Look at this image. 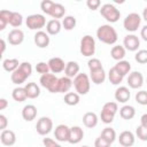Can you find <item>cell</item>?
<instances>
[{"label":"cell","instance_id":"1","mask_svg":"<svg viewBox=\"0 0 147 147\" xmlns=\"http://www.w3.org/2000/svg\"><path fill=\"white\" fill-rule=\"evenodd\" d=\"M96 37L101 42L106 45H114L118 39L116 30L110 24L100 25L96 30Z\"/></svg>","mask_w":147,"mask_h":147},{"label":"cell","instance_id":"2","mask_svg":"<svg viewBox=\"0 0 147 147\" xmlns=\"http://www.w3.org/2000/svg\"><path fill=\"white\" fill-rule=\"evenodd\" d=\"M32 74V65L30 62H22L20 64V67L11 72L10 75V79L15 85H21L23 84L28 77H30Z\"/></svg>","mask_w":147,"mask_h":147},{"label":"cell","instance_id":"3","mask_svg":"<svg viewBox=\"0 0 147 147\" xmlns=\"http://www.w3.org/2000/svg\"><path fill=\"white\" fill-rule=\"evenodd\" d=\"M74 86L76 92L79 95H85L90 92L91 88V79L90 77L84 74V72H79L75 78H74Z\"/></svg>","mask_w":147,"mask_h":147},{"label":"cell","instance_id":"4","mask_svg":"<svg viewBox=\"0 0 147 147\" xmlns=\"http://www.w3.org/2000/svg\"><path fill=\"white\" fill-rule=\"evenodd\" d=\"M117 110H118L117 102H114V101L106 102V103L102 106V109H101V114H100L101 121H102L105 124H110V123L114 121Z\"/></svg>","mask_w":147,"mask_h":147},{"label":"cell","instance_id":"5","mask_svg":"<svg viewBox=\"0 0 147 147\" xmlns=\"http://www.w3.org/2000/svg\"><path fill=\"white\" fill-rule=\"evenodd\" d=\"M100 14L109 23H115L121 17V11L113 3H105V5H102L101 9H100Z\"/></svg>","mask_w":147,"mask_h":147},{"label":"cell","instance_id":"6","mask_svg":"<svg viewBox=\"0 0 147 147\" xmlns=\"http://www.w3.org/2000/svg\"><path fill=\"white\" fill-rule=\"evenodd\" d=\"M80 54L83 56L90 57L93 56L95 53V40L92 36L85 34L80 40V47H79Z\"/></svg>","mask_w":147,"mask_h":147},{"label":"cell","instance_id":"7","mask_svg":"<svg viewBox=\"0 0 147 147\" xmlns=\"http://www.w3.org/2000/svg\"><path fill=\"white\" fill-rule=\"evenodd\" d=\"M25 24L30 30L40 31L47 23H46V18H45L44 15H41V14H32V15H29L26 17Z\"/></svg>","mask_w":147,"mask_h":147},{"label":"cell","instance_id":"8","mask_svg":"<svg viewBox=\"0 0 147 147\" xmlns=\"http://www.w3.org/2000/svg\"><path fill=\"white\" fill-rule=\"evenodd\" d=\"M141 23V16L138 13H130L123 21V26L129 32H136Z\"/></svg>","mask_w":147,"mask_h":147},{"label":"cell","instance_id":"9","mask_svg":"<svg viewBox=\"0 0 147 147\" xmlns=\"http://www.w3.org/2000/svg\"><path fill=\"white\" fill-rule=\"evenodd\" d=\"M52 129H53V121L47 116L40 117L36 124V130L40 136L48 134L52 131Z\"/></svg>","mask_w":147,"mask_h":147},{"label":"cell","instance_id":"10","mask_svg":"<svg viewBox=\"0 0 147 147\" xmlns=\"http://www.w3.org/2000/svg\"><path fill=\"white\" fill-rule=\"evenodd\" d=\"M123 46L126 51L136 52L140 46V39L136 34H126L123 40Z\"/></svg>","mask_w":147,"mask_h":147},{"label":"cell","instance_id":"11","mask_svg":"<svg viewBox=\"0 0 147 147\" xmlns=\"http://www.w3.org/2000/svg\"><path fill=\"white\" fill-rule=\"evenodd\" d=\"M144 84V76L140 71H132L129 74V77H127V85L131 87V88H140Z\"/></svg>","mask_w":147,"mask_h":147},{"label":"cell","instance_id":"12","mask_svg":"<svg viewBox=\"0 0 147 147\" xmlns=\"http://www.w3.org/2000/svg\"><path fill=\"white\" fill-rule=\"evenodd\" d=\"M69 133H70V127L67 126L65 124H60L54 130V138L60 142H64L68 141Z\"/></svg>","mask_w":147,"mask_h":147},{"label":"cell","instance_id":"13","mask_svg":"<svg viewBox=\"0 0 147 147\" xmlns=\"http://www.w3.org/2000/svg\"><path fill=\"white\" fill-rule=\"evenodd\" d=\"M33 40H34V44L37 45V47H39V48H46V47H48V45L51 42L49 34L45 31H41V30L37 31L34 33Z\"/></svg>","mask_w":147,"mask_h":147},{"label":"cell","instance_id":"14","mask_svg":"<svg viewBox=\"0 0 147 147\" xmlns=\"http://www.w3.org/2000/svg\"><path fill=\"white\" fill-rule=\"evenodd\" d=\"M84 138V131L80 126H71L70 127V133H69V139L68 142L71 145L79 144Z\"/></svg>","mask_w":147,"mask_h":147},{"label":"cell","instance_id":"15","mask_svg":"<svg viewBox=\"0 0 147 147\" xmlns=\"http://www.w3.org/2000/svg\"><path fill=\"white\" fill-rule=\"evenodd\" d=\"M47 63L49 65V70L52 74H60L64 71L65 65H67V63H64V61L61 57H52L49 59Z\"/></svg>","mask_w":147,"mask_h":147},{"label":"cell","instance_id":"16","mask_svg":"<svg viewBox=\"0 0 147 147\" xmlns=\"http://www.w3.org/2000/svg\"><path fill=\"white\" fill-rule=\"evenodd\" d=\"M24 40V32L21 29H13L8 33V41L13 46L21 45Z\"/></svg>","mask_w":147,"mask_h":147},{"label":"cell","instance_id":"17","mask_svg":"<svg viewBox=\"0 0 147 147\" xmlns=\"http://www.w3.org/2000/svg\"><path fill=\"white\" fill-rule=\"evenodd\" d=\"M0 141L3 146H13L16 142V134L11 130H3L0 133Z\"/></svg>","mask_w":147,"mask_h":147},{"label":"cell","instance_id":"18","mask_svg":"<svg viewBox=\"0 0 147 147\" xmlns=\"http://www.w3.org/2000/svg\"><path fill=\"white\" fill-rule=\"evenodd\" d=\"M118 141L123 147H131L134 145L136 137L131 131H123L119 133Z\"/></svg>","mask_w":147,"mask_h":147},{"label":"cell","instance_id":"19","mask_svg":"<svg viewBox=\"0 0 147 147\" xmlns=\"http://www.w3.org/2000/svg\"><path fill=\"white\" fill-rule=\"evenodd\" d=\"M114 96H115V100L117 102L125 103V102L129 101V99L131 96V93H130V90L126 86H119L118 88H116Z\"/></svg>","mask_w":147,"mask_h":147},{"label":"cell","instance_id":"20","mask_svg":"<svg viewBox=\"0 0 147 147\" xmlns=\"http://www.w3.org/2000/svg\"><path fill=\"white\" fill-rule=\"evenodd\" d=\"M22 117L26 122H31L37 117V107L33 105H26L22 109Z\"/></svg>","mask_w":147,"mask_h":147},{"label":"cell","instance_id":"21","mask_svg":"<svg viewBox=\"0 0 147 147\" xmlns=\"http://www.w3.org/2000/svg\"><path fill=\"white\" fill-rule=\"evenodd\" d=\"M98 115L93 111H87L83 116V124L88 129L95 127L98 125Z\"/></svg>","mask_w":147,"mask_h":147},{"label":"cell","instance_id":"22","mask_svg":"<svg viewBox=\"0 0 147 147\" xmlns=\"http://www.w3.org/2000/svg\"><path fill=\"white\" fill-rule=\"evenodd\" d=\"M61 29H62V22H60L59 20H49L46 24V32L51 36H55L60 33Z\"/></svg>","mask_w":147,"mask_h":147},{"label":"cell","instance_id":"23","mask_svg":"<svg viewBox=\"0 0 147 147\" xmlns=\"http://www.w3.org/2000/svg\"><path fill=\"white\" fill-rule=\"evenodd\" d=\"M72 85H74V80L71 78H69L67 76L59 78V80H57V93L68 92L71 88Z\"/></svg>","mask_w":147,"mask_h":147},{"label":"cell","instance_id":"24","mask_svg":"<svg viewBox=\"0 0 147 147\" xmlns=\"http://www.w3.org/2000/svg\"><path fill=\"white\" fill-rule=\"evenodd\" d=\"M90 79L92 80V83H94L96 85L102 84L106 80V72H105L103 68H100V69L90 71Z\"/></svg>","mask_w":147,"mask_h":147},{"label":"cell","instance_id":"25","mask_svg":"<svg viewBox=\"0 0 147 147\" xmlns=\"http://www.w3.org/2000/svg\"><path fill=\"white\" fill-rule=\"evenodd\" d=\"M56 80H57V77H56L54 74H49V72H48V74H45V75H41V76H40L39 83H40V85H41L42 87L49 90V88L55 84Z\"/></svg>","mask_w":147,"mask_h":147},{"label":"cell","instance_id":"26","mask_svg":"<svg viewBox=\"0 0 147 147\" xmlns=\"http://www.w3.org/2000/svg\"><path fill=\"white\" fill-rule=\"evenodd\" d=\"M78 74H79V64L76 61L67 62V65L64 69V75L69 78H75Z\"/></svg>","mask_w":147,"mask_h":147},{"label":"cell","instance_id":"27","mask_svg":"<svg viewBox=\"0 0 147 147\" xmlns=\"http://www.w3.org/2000/svg\"><path fill=\"white\" fill-rule=\"evenodd\" d=\"M24 88H25V92H26V95L29 99H37L40 95V87L33 82L26 83Z\"/></svg>","mask_w":147,"mask_h":147},{"label":"cell","instance_id":"28","mask_svg":"<svg viewBox=\"0 0 147 147\" xmlns=\"http://www.w3.org/2000/svg\"><path fill=\"white\" fill-rule=\"evenodd\" d=\"M125 54H126V49L124 48V46H121V45H116V46H113L111 51H110V55L114 60H116L117 62L118 61H122L124 57H125Z\"/></svg>","mask_w":147,"mask_h":147},{"label":"cell","instance_id":"29","mask_svg":"<svg viewBox=\"0 0 147 147\" xmlns=\"http://www.w3.org/2000/svg\"><path fill=\"white\" fill-rule=\"evenodd\" d=\"M119 116L123 118V119H132L134 116H136V109L133 106H130V105H125L123 106L121 109H119Z\"/></svg>","mask_w":147,"mask_h":147},{"label":"cell","instance_id":"30","mask_svg":"<svg viewBox=\"0 0 147 147\" xmlns=\"http://www.w3.org/2000/svg\"><path fill=\"white\" fill-rule=\"evenodd\" d=\"M64 14H65V8H64V6L61 5V3L55 2L54 6H53V8H52V10H51L49 16H52L53 20H59V18L64 17Z\"/></svg>","mask_w":147,"mask_h":147},{"label":"cell","instance_id":"31","mask_svg":"<svg viewBox=\"0 0 147 147\" xmlns=\"http://www.w3.org/2000/svg\"><path fill=\"white\" fill-rule=\"evenodd\" d=\"M123 78H124V76L121 75V74L117 71V69H116L115 67H113V68L109 69L108 79H109V82H110L113 85H118L119 83H122Z\"/></svg>","mask_w":147,"mask_h":147},{"label":"cell","instance_id":"32","mask_svg":"<svg viewBox=\"0 0 147 147\" xmlns=\"http://www.w3.org/2000/svg\"><path fill=\"white\" fill-rule=\"evenodd\" d=\"M20 64L21 63L17 59H6L2 61V68L8 72H14L20 67Z\"/></svg>","mask_w":147,"mask_h":147},{"label":"cell","instance_id":"33","mask_svg":"<svg viewBox=\"0 0 147 147\" xmlns=\"http://www.w3.org/2000/svg\"><path fill=\"white\" fill-rule=\"evenodd\" d=\"M11 96L15 101L17 102H23L28 99V95H26V92H25V88L24 87H15L11 92Z\"/></svg>","mask_w":147,"mask_h":147},{"label":"cell","instance_id":"34","mask_svg":"<svg viewBox=\"0 0 147 147\" xmlns=\"http://www.w3.org/2000/svg\"><path fill=\"white\" fill-rule=\"evenodd\" d=\"M114 67H115V68L117 69V71H118L121 75H123V76H126V75L130 74V71H131V63H130L129 61H125V60L118 61Z\"/></svg>","mask_w":147,"mask_h":147},{"label":"cell","instance_id":"35","mask_svg":"<svg viewBox=\"0 0 147 147\" xmlns=\"http://www.w3.org/2000/svg\"><path fill=\"white\" fill-rule=\"evenodd\" d=\"M76 24H77V20L75 16L72 15H68V16H64V18L62 20V26L64 28V30L67 31H71L76 28Z\"/></svg>","mask_w":147,"mask_h":147},{"label":"cell","instance_id":"36","mask_svg":"<svg viewBox=\"0 0 147 147\" xmlns=\"http://www.w3.org/2000/svg\"><path fill=\"white\" fill-rule=\"evenodd\" d=\"M80 101V96L77 92H68L64 95V102L68 106H76Z\"/></svg>","mask_w":147,"mask_h":147},{"label":"cell","instance_id":"37","mask_svg":"<svg viewBox=\"0 0 147 147\" xmlns=\"http://www.w3.org/2000/svg\"><path fill=\"white\" fill-rule=\"evenodd\" d=\"M11 13L13 11L6 10V9L0 10V31L5 30L7 24H9V21H10V17H11Z\"/></svg>","mask_w":147,"mask_h":147},{"label":"cell","instance_id":"38","mask_svg":"<svg viewBox=\"0 0 147 147\" xmlns=\"http://www.w3.org/2000/svg\"><path fill=\"white\" fill-rule=\"evenodd\" d=\"M105 140H107L109 144H113L116 140V131L113 127H105L100 134Z\"/></svg>","mask_w":147,"mask_h":147},{"label":"cell","instance_id":"39","mask_svg":"<svg viewBox=\"0 0 147 147\" xmlns=\"http://www.w3.org/2000/svg\"><path fill=\"white\" fill-rule=\"evenodd\" d=\"M23 23V16L22 14H20L18 11H13L11 13V17H10V21H9V24L11 26H14L15 29H17L18 26H21Z\"/></svg>","mask_w":147,"mask_h":147},{"label":"cell","instance_id":"40","mask_svg":"<svg viewBox=\"0 0 147 147\" xmlns=\"http://www.w3.org/2000/svg\"><path fill=\"white\" fill-rule=\"evenodd\" d=\"M134 60L140 64L147 63V49H139L134 55Z\"/></svg>","mask_w":147,"mask_h":147},{"label":"cell","instance_id":"41","mask_svg":"<svg viewBox=\"0 0 147 147\" xmlns=\"http://www.w3.org/2000/svg\"><path fill=\"white\" fill-rule=\"evenodd\" d=\"M54 1H51V0H42L41 3H40V9L46 14V15H49L51 14V10L54 6Z\"/></svg>","mask_w":147,"mask_h":147},{"label":"cell","instance_id":"42","mask_svg":"<svg viewBox=\"0 0 147 147\" xmlns=\"http://www.w3.org/2000/svg\"><path fill=\"white\" fill-rule=\"evenodd\" d=\"M136 101L141 106H147V91H139L136 93Z\"/></svg>","mask_w":147,"mask_h":147},{"label":"cell","instance_id":"43","mask_svg":"<svg viewBox=\"0 0 147 147\" xmlns=\"http://www.w3.org/2000/svg\"><path fill=\"white\" fill-rule=\"evenodd\" d=\"M87 67H88L90 71H93V70H96V69L102 68V63H101V61H100L99 59H96V57H92V59L88 60V62H87Z\"/></svg>","mask_w":147,"mask_h":147},{"label":"cell","instance_id":"44","mask_svg":"<svg viewBox=\"0 0 147 147\" xmlns=\"http://www.w3.org/2000/svg\"><path fill=\"white\" fill-rule=\"evenodd\" d=\"M36 71L40 75H45V74H48L51 70H49V65L48 63L46 62H38L36 64Z\"/></svg>","mask_w":147,"mask_h":147},{"label":"cell","instance_id":"45","mask_svg":"<svg viewBox=\"0 0 147 147\" xmlns=\"http://www.w3.org/2000/svg\"><path fill=\"white\" fill-rule=\"evenodd\" d=\"M136 136L141 141H147V127H144L141 125L137 126V129H136Z\"/></svg>","mask_w":147,"mask_h":147},{"label":"cell","instance_id":"46","mask_svg":"<svg viewBox=\"0 0 147 147\" xmlns=\"http://www.w3.org/2000/svg\"><path fill=\"white\" fill-rule=\"evenodd\" d=\"M111 144H109L107 140H105L101 136H99L94 141V147H110Z\"/></svg>","mask_w":147,"mask_h":147},{"label":"cell","instance_id":"47","mask_svg":"<svg viewBox=\"0 0 147 147\" xmlns=\"http://www.w3.org/2000/svg\"><path fill=\"white\" fill-rule=\"evenodd\" d=\"M86 6L91 10H96L101 6V2H100V0H87L86 1Z\"/></svg>","mask_w":147,"mask_h":147},{"label":"cell","instance_id":"48","mask_svg":"<svg viewBox=\"0 0 147 147\" xmlns=\"http://www.w3.org/2000/svg\"><path fill=\"white\" fill-rule=\"evenodd\" d=\"M42 144L45 147H62L60 144L55 142V140L51 139V138H44L42 139Z\"/></svg>","mask_w":147,"mask_h":147},{"label":"cell","instance_id":"49","mask_svg":"<svg viewBox=\"0 0 147 147\" xmlns=\"http://www.w3.org/2000/svg\"><path fill=\"white\" fill-rule=\"evenodd\" d=\"M7 125H8V119H7V117H6L3 114H1V115H0V130H1V131L6 130V129H7Z\"/></svg>","mask_w":147,"mask_h":147},{"label":"cell","instance_id":"50","mask_svg":"<svg viewBox=\"0 0 147 147\" xmlns=\"http://www.w3.org/2000/svg\"><path fill=\"white\" fill-rule=\"evenodd\" d=\"M140 37H141L145 41H147V24L141 28V30H140Z\"/></svg>","mask_w":147,"mask_h":147},{"label":"cell","instance_id":"51","mask_svg":"<svg viewBox=\"0 0 147 147\" xmlns=\"http://www.w3.org/2000/svg\"><path fill=\"white\" fill-rule=\"evenodd\" d=\"M140 125L144 126V127H147V114L141 115V117H140Z\"/></svg>","mask_w":147,"mask_h":147},{"label":"cell","instance_id":"52","mask_svg":"<svg viewBox=\"0 0 147 147\" xmlns=\"http://www.w3.org/2000/svg\"><path fill=\"white\" fill-rule=\"evenodd\" d=\"M7 106H8V101H7L5 98H1V99H0V110L6 109Z\"/></svg>","mask_w":147,"mask_h":147},{"label":"cell","instance_id":"53","mask_svg":"<svg viewBox=\"0 0 147 147\" xmlns=\"http://www.w3.org/2000/svg\"><path fill=\"white\" fill-rule=\"evenodd\" d=\"M5 51H6V41L3 39H1V54H3Z\"/></svg>","mask_w":147,"mask_h":147},{"label":"cell","instance_id":"54","mask_svg":"<svg viewBox=\"0 0 147 147\" xmlns=\"http://www.w3.org/2000/svg\"><path fill=\"white\" fill-rule=\"evenodd\" d=\"M142 18L147 22V7L144 9V11H142Z\"/></svg>","mask_w":147,"mask_h":147},{"label":"cell","instance_id":"55","mask_svg":"<svg viewBox=\"0 0 147 147\" xmlns=\"http://www.w3.org/2000/svg\"><path fill=\"white\" fill-rule=\"evenodd\" d=\"M82 147H90V146H86V145H85V146H82Z\"/></svg>","mask_w":147,"mask_h":147},{"label":"cell","instance_id":"56","mask_svg":"<svg viewBox=\"0 0 147 147\" xmlns=\"http://www.w3.org/2000/svg\"><path fill=\"white\" fill-rule=\"evenodd\" d=\"M146 80H147V79H146Z\"/></svg>","mask_w":147,"mask_h":147}]
</instances>
